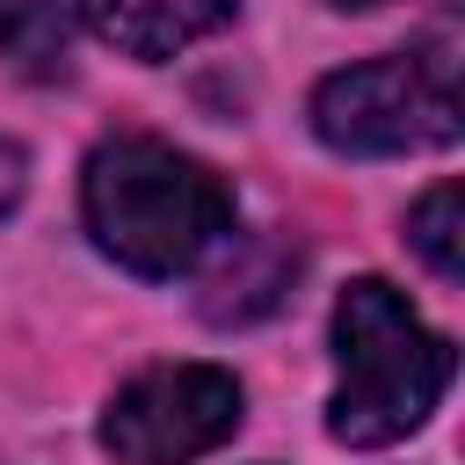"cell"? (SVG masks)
<instances>
[{
    "label": "cell",
    "mask_w": 465,
    "mask_h": 465,
    "mask_svg": "<svg viewBox=\"0 0 465 465\" xmlns=\"http://www.w3.org/2000/svg\"><path fill=\"white\" fill-rule=\"evenodd\" d=\"M80 211L109 262L131 276H189L232 232V189L160 138H109L80 167Z\"/></svg>",
    "instance_id": "cell-1"
},
{
    "label": "cell",
    "mask_w": 465,
    "mask_h": 465,
    "mask_svg": "<svg viewBox=\"0 0 465 465\" xmlns=\"http://www.w3.org/2000/svg\"><path fill=\"white\" fill-rule=\"evenodd\" d=\"M334 363H341V385L327 400V436L349 450H378L436 414V400L450 392L458 349L436 327H421V312L385 276H356L334 298Z\"/></svg>",
    "instance_id": "cell-2"
},
{
    "label": "cell",
    "mask_w": 465,
    "mask_h": 465,
    "mask_svg": "<svg viewBox=\"0 0 465 465\" xmlns=\"http://www.w3.org/2000/svg\"><path fill=\"white\" fill-rule=\"evenodd\" d=\"M312 131L334 153L385 160L458 138V65L443 51H392L341 65L312 87Z\"/></svg>",
    "instance_id": "cell-3"
},
{
    "label": "cell",
    "mask_w": 465,
    "mask_h": 465,
    "mask_svg": "<svg viewBox=\"0 0 465 465\" xmlns=\"http://www.w3.org/2000/svg\"><path fill=\"white\" fill-rule=\"evenodd\" d=\"M232 429H240V378L218 363H153L102 414V443L124 465H189L218 450Z\"/></svg>",
    "instance_id": "cell-4"
},
{
    "label": "cell",
    "mask_w": 465,
    "mask_h": 465,
    "mask_svg": "<svg viewBox=\"0 0 465 465\" xmlns=\"http://www.w3.org/2000/svg\"><path fill=\"white\" fill-rule=\"evenodd\" d=\"M232 7L240 0H80L87 29L102 44H116L124 58H145V65L153 58H174L182 44H196L211 29H225Z\"/></svg>",
    "instance_id": "cell-5"
},
{
    "label": "cell",
    "mask_w": 465,
    "mask_h": 465,
    "mask_svg": "<svg viewBox=\"0 0 465 465\" xmlns=\"http://www.w3.org/2000/svg\"><path fill=\"white\" fill-rule=\"evenodd\" d=\"M80 22V0H0V58L22 80H65Z\"/></svg>",
    "instance_id": "cell-6"
},
{
    "label": "cell",
    "mask_w": 465,
    "mask_h": 465,
    "mask_svg": "<svg viewBox=\"0 0 465 465\" xmlns=\"http://www.w3.org/2000/svg\"><path fill=\"white\" fill-rule=\"evenodd\" d=\"M458 211H465V189H458V182H436V189L407 211V240H414V254H421L443 283H458V269H465V254H458Z\"/></svg>",
    "instance_id": "cell-7"
},
{
    "label": "cell",
    "mask_w": 465,
    "mask_h": 465,
    "mask_svg": "<svg viewBox=\"0 0 465 465\" xmlns=\"http://www.w3.org/2000/svg\"><path fill=\"white\" fill-rule=\"evenodd\" d=\"M22 182H29V160H22V145H7V138H0V211H15Z\"/></svg>",
    "instance_id": "cell-8"
},
{
    "label": "cell",
    "mask_w": 465,
    "mask_h": 465,
    "mask_svg": "<svg viewBox=\"0 0 465 465\" xmlns=\"http://www.w3.org/2000/svg\"><path fill=\"white\" fill-rule=\"evenodd\" d=\"M327 7H385V0H327Z\"/></svg>",
    "instance_id": "cell-9"
}]
</instances>
